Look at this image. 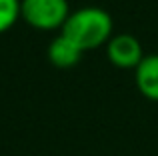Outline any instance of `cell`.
<instances>
[{
    "instance_id": "obj_5",
    "label": "cell",
    "mask_w": 158,
    "mask_h": 156,
    "mask_svg": "<svg viewBox=\"0 0 158 156\" xmlns=\"http://www.w3.org/2000/svg\"><path fill=\"white\" fill-rule=\"evenodd\" d=\"M48 60L56 68H72L80 62L84 50L78 48L70 38H66L64 34L56 36L50 44H48Z\"/></svg>"
},
{
    "instance_id": "obj_2",
    "label": "cell",
    "mask_w": 158,
    "mask_h": 156,
    "mask_svg": "<svg viewBox=\"0 0 158 156\" xmlns=\"http://www.w3.org/2000/svg\"><path fill=\"white\" fill-rule=\"evenodd\" d=\"M68 16V0H20V18L36 30H62Z\"/></svg>"
},
{
    "instance_id": "obj_3",
    "label": "cell",
    "mask_w": 158,
    "mask_h": 156,
    "mask_svg": "<svg viewBox=\"0 0 158 156\" xmlns=\"http://www.w3.org/2000/svg\"><path fill=\"white\" fill-rule=\"evenodd\" d=\"M144 50L140 40L134 34H114L106 42V58L110 60V64H114L116 68H132L134 70L144 58Z\"/></svg>"
},
{
    "instance_id": "obj_1",
    "label": "cell",
    "mask_w": 158,
    "mask_h": 156,
    "mask_svg": "<svg viewBox=\"0 0 158 156\" xmlns=\"http://www.w3.org/2000/svg\"><path fill=\"white\" fill-rule=\"evenodd\" d=\"M60 34L70 38L78 48L86 52L106 44L114 36V20L102 8L84 6L70 12Z\"/></svg>"
},
{
    "instance_id": "obj_4",
    "label": "cell",
    "mask_w": 158,
    "mask_h": 156,
    "mask_svg": "<svg viewBox=\"0 0 158 156\" xmlns=\"http://www.w3.org/2000/svg\"><path fill=\"white\" fill-rule=\"evenodd\" d=\"M136 88L144 98L158 102V54H146L134 68Z\"/></svg>"
},
{
    "instance_id": "obj_6",
    "label": "cell",
    "mask_w": 158,
    "mask_h": 156,
    "mask_svg": "<svg viewBox=\"0 0 158 156\" xmlns=\"http://www.w3.org/2000/svg\"><path fill=\"white\" fill-rule=\"evenodd\" d=\"M20 18V0H0V34L10 30Z\"/></svg>"
}]
</instances>
